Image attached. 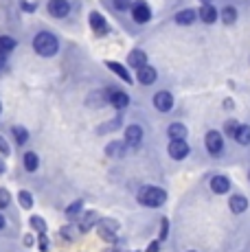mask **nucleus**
Returning <instances> with one entry per match:
<instances>
[{
	"label": "nucleus",
	"mask_w": 250,
	"mask_h": 252,
	"mask_svg": "<svg viewBox=\"0 0 250 252\" xmlns=\"http://www.w3.org/2000/svg\"><path fill=\"white\" fill-rule=\"evenodd\" d=\"M105 154H108V156H112V158L123 156V154H125V145H121L119 140H114V143H110L108 147H105Z\"/></svg>",
	"instance_id": "22"
},
{
	"label": "nucleus",
	"mask_w": 250,
	"mask_h": 252,
	"mask_svg": "<svg viewBox=\"0 0 250 252\" xmlns=\"http://www.w3.org/2000/svg\"><path fill=\"white\" fill-rule=\"evenodd\" d=\"M9 202H11V195H9L7 189H0V208H7Z\"/></svg>",
	"instance_id": "30"
},
{
	"label": "nucleus",
	"mask_w": 250,
	"mask_h": 252,
	"mask_svg": "<svg viewBox=\"0 0 250 252\" xmlns=\"http://www.w3.org/2000/svg\"><path fill=\"white\" fill-rule=\"evenodd\" d=\"M33 241H35V239H33V235H27L25 237V246H33Z\"/></svg>",
	"instance_id": "38"
},
{
	"label": "nucleus",
	"mask_w": 250,
	"mask_h": 252,
	"mask_svg": "<svg viewBox=\"0 0 250 252\" xmlns=\"http://www.w3.org/2000/svg\"><path fill=\"white\" fill-rule=\"evenodd\" d=\"M202 2H204V4H211V0H202Z\"/></svg>",
	"instance_id": "42"
},
{
	"label": "nucleus",
	"mask_w": 250,
	"mask_h": 252,
	"mask_svg": "<svg viewBox=\"0 0 250 252\" xmlns=\"http://www.w3.org/2000/svg\"><path fill=\"white\" fill-rule=\"evenodd\" d=\"M9 152H11V149H9L7 140H4L2 136H0V154H2V156H9Z\"/></svg>",
	"instance_id": "34"
},
{
	"label": "nucleus",
	"mask_w": 250,
	"mask_h": 252,
	"mask_svg": "<svg viewBox=\"0 0 250 252\" xmlns=\"http://www.w3.org/2000/svg\"><path fill=\"white\" fill-rule=\"evenodd\" d=\"M224 129H226V134H228V136H233L235 138V134H237V129H239V123L237 121H226V125H224Z\"/></svg>",
	"instance_id": "29"
},
{
	"label": "nucleus",
	"mask_w": 250,
	"mask_h": 252,
	"mask_svg": "<svg viewBox=\"0 0 250 252\" xmlns=\"http://www.w3.org/2000/svg\"><path fill=\"white\" fill-rule=\"evenodd\" d=\"M81 206H84V202H81V200H77V202H73V204H70L68 208H66V213H68V215H77V213L81 211Z\"/></svg>",
	"instance_id": "31"
},
{
	"label": "nucleus",
	"mask_w": 250,
	"mask_h": 252,
	"mask_svg": "<svg viewBox=\"0 0 250 252\" xmlns=\"http://www.w3.org/2000/svg\"><path fill=\"white\" fill-rule=\"evenodd\" d=\"M49 13L53 18H64V16H68V11H70V4H68V0H49Z\"/></svg>",
	"instance_id": "8"
},
{
	"label": "nucleus",
	"mask_w": 250,
	"mask_h": 252,
	"mask_svg": "<svg viewBox=\"0 0 250 252\" xmlns=\"http://www.w3.org/2000/svg\"><path fill=\"white\" fill-rule=\"evenodd\" d=\"M169 156L174 158V160H182V158H187L189 156V145H187V140L185 138H180V140H171L169 143Z\"/></svg>",
	"instance_id": "5"
},
{
	"label": "nucleus",
	"mask_w": 250,
	"mask_h": 252,
	"mask_svg": "<svg viewBox=\"0 0 250 252\" xmlns=\"http://www.w3.org/2000/svg\"><path fill=\"white\" fill-rule=\"evenodd\" d=\"M108 96H110V103H112L117 110H123L129 105V96L121 90H108Z\"/></svg>",
	"instance_id": "10"
},
{
	"label": "nucleus",
	"mask_w": 250,
	"mask_h": 252,
	"mask_svg": "<svg viewBox=\"0 0 250 252\" xmlns=\"http://www.w3.org/2000/svg\"><path fill=\"white\" fill-rule=\"evenodd\" d=\"M195 18H198V13H195L193 9H182V11L176 16V22L178 24H193Z\"/></svg>",
	"instance_id": "19"
},
{
	"label": "nucleus",
	"mask_w": 250,
	"mask_h": 252,
	"mask_svg": "<svg viewBox=\"0 0 250 252\" xmlns=\"http://www.w3.org/2000/svg\"><path fill=\"white\" fill-rule=\"evenodd\" d=\"M141 143H143V129L138 125H129L125 129V145L127 147H138Z\"/></svg>",
	"instance_id": "9"
},
{
	"label": "nucleus",
	"mask_w": 250,
	"mask_h": 252,
	"mask_svg": "<svg viewBox=\"0 0 250 252\" xmlns=\"http://www.w3.org/2000/svg\"><path fill=\"white\" fill-rule=\"evenodd\" d=\"M211 189H213V193H226L230 189V180L226 176H215L213 180H211Z\"/></svg>",
	"instance_id": "14"
},
{
	"label": "nucleus",
	"mask_w": 250,
	"mask_h": 252,
	"mask_svg": "<svg viewBox=\"0 0 250 252\" xmlns=\"http://www.w3.org/2000/svg\"><path fill=\"white\" fill-rule=\"evenodd\" d=\"M228 206H230V211L233 213H244L248 208V200L244 195H233L230 197V202H228Z\"/></svg>",
	"instance_id": "17"
},
{
	"label": "nucleus",
	"mask_w": 250,
	"mask_h": 252,
	"mask_svg": "<svg viewBox=\"0 0 250 252\" xmlns=\"http://www.w3.org/2000/svg\"><path fill=\"white\" fill-rule=\"evenodd\" d=\"M160 224H162L160 226V239H165V237H167V228H169V226H167V220H162Z\"/></svg>",
	"instance_id": "35"
},
{
	"label": "nucleus",
	"mask_w": 250,
	"mask_h": 252,
	"mask_svg": "<svg viewBox=\"0 0 250 252\" xmlns=\"http://www.w3.org/2000/svg\"><path fill=\"white\" fill-rule=\"evenodd\" d=\"M97 228H99V235H101V239L110 241V244H114V241H117L119 224H117V221H114V220H99Z\"/></svg>",
	"instance_id": "3"
},
{
	"label": "nucleus",
	"mask_w": 250,
	"mask_h": 252,
	"mask_svg": "<svg viewBox=\"0 0 250 252\" xmlns=\"http://www.w3.org/2000/svg\"><path fill=\"white\" fill-rule=\"evenodd\" d=\"M150 252H158V244H152L150 246Z\"/></svg>",
	"instance_id": "40"
},
{
	"label": "nucleus",
	"mask_w": 250,
	"mask_h": 252,
	"mask_svg": "<svg viewBox=\"0 0 250 252\" xmlns=\"http://www.w3.org/2000/svg\"><path fill=\"white\" fill-rule=\"evenodd\" d=\"M16 48V40L9 35H0V51L4 53V55H9V53Z\"/></svg>",
	"instance_id": "24"
},
{
	"label": "nucleus",
	"mask_w": 250,
	"mask_h": 252,
	"mask_svg": "<svg viewBox=\"0 0 250 252\" xmlns=\"http://www.w3.org/2000/svg\"><path fill=\"white\" fill-rule=\"evenodd\" d=\"M88 20H90V27H93V31L97 33V35H105V33H108V22L103 20V16H101V13L93 11Z\"/></svg>",
	"instance_id": "11"
},
{
	"label": "nucleus",
	"mask_w": 250,
	"mask_h": 252,
	"mask_svg": "<svg viewBox=\"0 0 250 252\" xmlns=\"http://www.w3.org/2000/svg\"><path fill=\"white\" fill-rule=\"evenodd\" d=\"M94 220H97V213H88V215L84 217V221H81L79 228L84 230V232H88L90 228H93V221H94Z\"/></svg>",
	"instance_id": "28"
},
{
	"label": "nucleus",
	"mask_w": 250,
	"mask_h": 252,
	"mask_svg": "<svg viewBox=\"0 0 250 252\" xmlns=\"http://www.w3.org/2000/svg\"><path fill=\"white\" fill-rule=\"evenodd\" d=\"M37 167H40V158H37V154L27 152L25 154V169L27 171H35Z\"/></svg>",
	"instance_id": "23"
},
{
	"label": "nucleus",
	"mask_w": 250,
	"mask_h": 252,
	"mask_svg": "<svg viewBox=\"0 0 250 252\" xmlns=\"http://www.w3.org/2000/svg\"><path fill=\"white\" fill-rule=\"evenodd\" d=\"M105 66H108V68L112 70V72H117V75L121 77V79L125 81V84H132V77H129L127 68H125V66H121V64H119V62H105Z\"/></svg>",
	"instance_id": "16"
},
{
	"label": "nucleus",
	"mask_w": 250,
	"mask_h": 252,
	"mask_svg": "<svg viewBox=\"0 0 250 252\" xmlns=\"http://www.w3.org/2000/svg\"><path fill=\"white\" fill-rule=\"evenodd\" d=\"M114 7H117L119 11H123V9H132V0H114Z\"/></svg>",
	"instance_id": "32"
},
{
	"label": "nucleus",
	"mask_w": 250,
	"mask_h": 252,
	"mask_svg": "<svg viewBox=\"0 0 250 252\" xmlns=\"http://www.w3.org/2000/svg\"><path fill=\"white\" fill-rule=\"evenodd\" d=\"M218 9L215 7H211V4H202L200 7V20L202 22H206V24H213L215 20H218Z\"/></svg>",
	"instance_id": "13"
},
{
	"label": "nucleus",
	"mask_w": 250,
	"mask_h": 252,
	"mask_svg": "<svg viewBox=\"0 0 250 252\" xmlns=\"http://www.w3.org/2000/svg\"><path fill=\"white\" fill-rule=\"evenodd\" d=\"M167 200V193L158 187H143L138 191V202L143 206H150V208H156V206H162Z\"/></svg>",
	"instance_id": "2"
},
{
	"label": "nucleus",
	"mask_w": 250,
	"mask_h": 252,
	"mask_svg": "<svg viewBox=\"0 0 250 252\" xmlns=\"http://www.w3.org/2000/svg\"><path fill=\"white\" fill-rule=\"evenodd\" d=\"M222 20H224V24H233L235 20H237V11H235L233 7H226V9H222Z\"/></svg>",
	"instance_id": "25"
},
{
	"label": "nucleus",
	"mask_w": 250,
	"mask_h": 252,
	"mask_svg": "<svg viewBox=\"0 0 250 252\" xmlns=\"http://www.w3.org/2000/svg\"><path fill=\"white\" fill-rule=\"evenodd\" d=\"M154 105H156V110H160V112H169V110L174 108V96H171V92H167V90L156 92V94H154Z\"/></svg>",
	"instance_id": "6"
},
{
	"label": "nucleus",
	"mask_w": 250,
	"mask_h": 252,
	"mask_svg": "<svg viewBox=\"0 0 250 252\" xmlns=\"http://www.w3.org/2000/svg\"><path fill=\"white\" fill-rule=\"evenodd\" d=\"M167 136H169L171 140H180L187 136V127L182 123H171L169 129H167Z\"/></svg>",
	"instance_id": "18"
},
{
	"label": "nucleus",
	"mask_w": 250,
	"mask_h": 252,
	"mask_svg": "<svg viewBox=\"0 0 250 252\" xmlns=\"http://www.w3.org/2000/svg\"><path fill=\"white\" fill-rule=\"evenodd\" d=\"M11 134H13V138H16L18 145H25L27 140H29V132H27L25 127H22V125H13V127H11Z\"/></svg>",
	"instance_id": "21"
},
{
	"label": "nucleus",
	"mask_w": 250,
	"mask_h": 252,
	"mask_svg": "<svg viewBox=\"0 0 250 252\" xmlns=\"http://www.w3.org/2000/svg\"><path fill=\"white\" fill-rule=\"evenodd\" d=\"M127 64H129V66H134V68L138 70L141 66H145V64H147V55H145L143 51H138V48H136V51H132V53L127 55Z\"/></svg>",
	"instance_id": "15"
},
{
	"label": "nucleus",
	"mask_w": 250,
	"mask_h": 252,
	"mask_svg": "<svg viewBox=\"0 0 250 252\" xmlns=\"http://www.w3.org/2000/svg\"><path fill=\"white\" fill-rule=\"evenodd\" d=\"M4 171H7V164H4L2 160H0V176H2V173H4Z\"/></svg>",
	"instance_id": "39"
},
{
	"label": "nucleus",
	"mask_w": 250,
	"mask_h": 252,
	"mask_svg": "<svg viewBox=\"0 0 250 252\" xmlns=\"http://www.w3.org/2000/svg\"><path fill=\"white\" fill-rule=\"evenodd\" d=\"M40 250L49 252V237H46V232H40Z\"/></svg>",
	"instance_id": "33"
},
{
	"label": "nucleus",
	"mask_w": 250,
	"mask_h": 252,
	"mask_svg": "<svg viewBox=\"0 0 250 252\" xmlns=\"http://www.w3.org/2000/svg\"><path fill=\"white\" fill-rule=\"evenodd\" d=\"M0 112H2V105H0Z\"/></svg>",
	"instance_id": "43"
},
{
	"label": "nucleus",
	"mask_w": 250,
	"mask_h": 252,
	"mask_svg": "<svg viewBox=\"0 0 250 252\" xmlns=\"http://www.w3.org/2000/svg\"><path fill=\"white\" fill-rule=\"evenodd\" d=\"M31 226H33V230H37V232H46V221L42 220L40 215H33L31 217Z\"/></svg>",
	"instance_id": "27"
},
{
	"label": "nucleus",
	"mask_w": 250,
	"mask_h": 252,
	"mask_svg": "<svg viewBox=\"0 0 250 252\" xmlns=\"http://www.w3.org/2000/svg\"><path fill=\"white\" fill-rule=\"evenodd\" d=\"M33 48H35L37 55L42 57H53L57 51H60V42H57V37L53 35V33H37L35 40H33Z\"/></svg>",
	"instance_id": "1"
},
{
	"label": "nucleus",
	"mask_w": 250,
	"mask_h": 252,
	"mask_svg": "<svg viewBox=\"0 0 250 252\" xmlns=\"http://www.w3.org/2000/svg\"><path fill=\"white\" fill-rule=\"evenodd\" d=\"M4 224H7V221H4V217H2V215H0V230H2V228H4Z\"/></svg>",
	"instance_id": "41"
},
{
	"label": "nucleus",
	"mask_w": 250,
	"mask_h": 252,
	"mask_svg": "<svg viewBox=\"0 0 250 252\" xmlns=\"http://www.w3.org/2000/svg\"><path fill=\"white\" fill-rule=\"evenodd\" d=\"M204 143H206V149H209L213 156L222 154V149H224V136L219 132H209V134H206V138H204Z\"/></svg>",
	"instance_id": "4"
},
{
	"label": "nucleus",
	"mask_w": 250,
	"mask_h": 252,
	"mask_svg": "<svg viewBox=\"0 0 250 252\" xmlns=\"http://www.w3.org/2000/svg\"><path fill=\"white\" fill-rule=\"evenodd\" d=\"M132 18H134V22H138V24L147 22L152 18V9L147 7L143 0H138V2L132 4Z\"/></svg>",
	"instance_id": "7"
},
{
	"label": "nucleus",
	"mask_w": 250,
	"mask_h": 252,
	"mask_svg": "<svg viewBox=\"0 0 250 252\" xmlns=\"http://www.w3.org/2000/svg\"><path fill=\"white\" fill-rule=\"evenodd\" d=\"M22 7H25V11H35V7H37V4L35 2H25V4H22Z\"/></svg>",
	"instance_id": "36"
},
{
	"label": "nucleus",
	"mask_w": 250,
	"mask_h": 252,
	"mask_svg": "<svg viewBox=\"0 0 250 252\" xmlns=\"http://www.w3.org/2000/svg\"><path fill=\"white\" fill-rule=\"evenodd\" d=\"M138 81H141L143 86H152L154 81H156V70L147 64L141 66V68H138Z\"/></svg>",
	"instance_id": "12"
},
{
	"label": "nucleus",
	"mask_w": 250,
	"mask_h": 252,
	"mask_svg": "<svg viewBox=\"0 0 250 252\" xmlns=\"http://www.w3.org/2000/svg\"><path fill=\"white\" fill-rule=\"evenodd\" d=\"M4 64H7V55H4V53L0 51V70L4 68Z\"/></svg>",
	"instance_id": "37"
},
{
	"label": "nucleus",
	"mask_w": 250,
	"mask_h": 252,
	"mask_svg": "<svg viewBox=\"0 0 250 252\" xmlns=\"http://www.w3.org/2000/svg\"><path fill=\"white\" fill-rule=\"evenodd\" d=\"M235 140L239 145H250V125H239L237 134H235Z\"/></svg>",
	"instance_id": "20"
},
{
	"label": "nucleus",
	"mask_w": 250,
	"mask_h": 252,
	"mask_svg": "<svg viewBox=\"0 0 250 252\" xmlns=\"http://www.w3.org/2000/svg\"><path fill=\"white\" fill-rule=\"evenodd\" d=\"M18 200H20L22 208H33V195L29 191H20V193H18Z\"/></svg>",
	"instance_id": "26"
}]
</instances>
